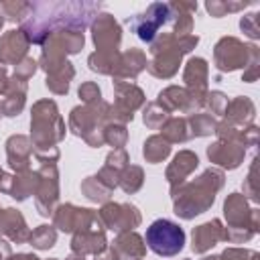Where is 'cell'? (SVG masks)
Segmentation results:
<instances>
[{
    "label": "cell",
    "instance_id": "1",
    "mask_svg": "<svg viewBox=\"0 0 260 260\" xmlns=\"http://www.w3.org/2000/svg\"><path fill=\"white\" fill-rule=\"evenodd\" d=\"M100 14L95 2H30V12L20 30L30 43L43 45L55 30H81Z\"/></svg>",
    "mask_w": 260,
    "mask_h": 260
},
{
    "label": "cell",
    "instance_id": "2",
    "mask_svg": "<svg viewBox=\"0 0 260 260\" xmlns=\"http://www.w3.org/2000/svg\"><path fill=\"white\" fill-rule=\"evenodd\" d=\"M223 183L225 175L219 169H207L197 179L189 183L185 181L183 185L171 191L175 213L183 219H193L195 215L207 211L213 205L215 195L223 187Z\"/></svg>",
    "mask_w": 260,
    "mask_h": 260
},
{
    "label": "cell",
    "instance_id": "3",
    "mask_svg": "<svg viewBox=\"0 0 260 260\" xmlns=\"http://www.w3.org/2000/svg\"><path fill=\"white\" fill-rule=\"evenodd\" d=\"M65 136V122L59 116L53 100H39L30 112V142L41 162H55L59 158L57 142Z\"/></svg>",
    "mask_w": 260,
    "mask_h": 260
},
{
    "label": "cell",
    "instance_id": "4",
    "mask_svg": "<svg viewBox=\"0 0 260 260\" xmlns=\"http://www.w3.org/2000/svg\"><path fill=\"white\" fill-rule=\"evenodd\" d=\"M199 43L197 35H187V37H175L173 32H158L156 39L150 43V55L152 59L146 63V69L150 75L169 79L179 71L181 59L185 53L193 51Z\"/></svg>",
    "mask_w": 260,
    "mask_h": 260
},
{
    "label": "cell",
    "instance_id": "5",
    "mask_svg": "<svg viewBox=\"0 0 260 260\" xmlns=\"http://www.w3.org/2000/svg\"><path fill=\"white\" fill-rule=\"evenodd\" d=\"M225 215V242L246 244L260 232V211L250 207V201L242 193H230L223 201Z\"/></svg>",
    "mask_w": 260,
    "mask_h": 260
},
{
    "label": "cell",
    "instance_id": "6",
    "mask_svg": "<svg viewBox=\"0 0 260 260\" xmlns=\"http://www.w3.org/2000/svg\"><path fill=\"white\" fill-rule=\"evenodd\" d=\"M258 51L254 43H242L236 37H221L213 47V63L219 73L246 69L252 55Z\"/></svg>",
    "mask_w": 260,
    "mask_h": 260
},
{
    "label": "cell",
    "instance_id": "7",
    "mask_svg": "<svg viewBox=\"0 0 260 260\" xmlns=\"http://www.w3.org/2000/svg\"><path fill=\"white\" fill-rule=\"evenodd\" d=\"M146 244L158 256H177L185 246V232L171 219H156L146 230Z\"/></svg>",
    "mask_w": 260,
    "mask_h": 260
},
{
    "label": "cell",
    "instance_id": "8",
    "mask_svg": "<svg viewBox=\"0 0 260 260\" xmlns=\"http://www.w3.org/2000/svg\"><path fill=\"white\" fill-rule=\"evenodd\" d=\"M39 173V185L35 191L37 197V209L41 215L49 217L55 211V205L59 201V173L55 162H43Z\"/></svg>",
    "mask_w": 260,
    "mask_h": 260
},
{
    "label": "cell",
    "instance_id": "9",
    "mask_svg": "<svg viewBox=\"0 0 260 260\" xmlns=\"http://www.w3.org/2000/svg\"><path fill=\"white\" fill-rule=\"evenodd\" d=\"M100 221L104 228L116 232V234H124V232H132L134 228L140 225V211L130 205V203H106L100 211Z\"/></svg>",
    "mask_w": 260,
    "mask_h": 260
},
{
    "label": "cell",
    "instance_id": "10",
    "mask_svg": "<svg viewBox=\"0 0 260 260\" xmlns=\"http://www.w3.org/2000/svg\"><path fill=\"white\" fill-rule=\"evenodd\" d=\"M167 20H169V6L162 4V2H152L144 12L132 16V18L128 20V24H130V28L138 35L140 41H144V43L150 45V43L156 39L158 28H160Z\"/></svg>",
    "mask_w": 260,
    "mask_h": 260
},
{
    "label": "cell",
    "instance_id": "11",
    "mask_svg": "<svg viewBox=\"0 0 260 260\" xmlns=\"http://www.w3.org/2000/svg\"><path fill=\"white\" fill-rule=\"evenodd\" d=\"M91 39L98 47V51H118L122 41V28L116 22V18L108 12H102L91 22Z\"/></svg>",
    "mask_w": 260,
    "mask_h": 260
},
{
    "label": "cell",
    "instance_id": "12",
    "mask_svg": "<svg viewBox=\"0 0 260 260\" xmlns=\"http://www.w3.org/2000/svg\"><path fill=\"white\" fill-rule=\"evenodd\" d=\"M207 79H209V65L203 57H191L185 65L183 71V81H185V89L199 102L205 106V95H207Z\"/></svg>",
    "mask_w": 260,
    "mask_h": 260
},
{
    "label": "cell",
    "instance_id": "13",
    "mask_svg": "<svg viewBox=\"0 0 260 260\" xmlns=\"http://www.w3.org/2000/svg\"><path fill=\"white\" fill-rule=\"evenodd\" d=\"M207 156L211 162H215L228 171H234L244 162L246 148L236 140H219L217 138L211 146H207Z\"/></svg>",
    "mask_w": 260,
    "mask_h": 260
},
{
    "label": "cell",
    "instance_id": "14",
    "mask_svg": "<svg viewBox=\"0 0 260 260\" xmlns=\"http://www.w3.org/2000/svg\"><path fill=\"white\" fill-rule=\"evenodd\" d=\"M37 185H39V173L30 169L16 175H2L0 179V191L8 193L16 201H24L30 195H35Z\"/></svg>",
    "mask_w": 260,
    "mask_h": 260
},
{
    "label": "cell",
    "instance_id": "15",
    "mask_svg": "<svg viewBox=\"0 0 260 260\" xmlns=\"http://www.w3.org/2000/svg\"><path fill=\"white\" fill-rule=\"evenodd\" d=\"M106 246H108V242H106L102 223H95V225H89L85 230L73 232V240H71L73 254H79V256L93 254V256H98Z\"/></svg>",
    "mask_w": 260,
    "mask_h": 260
},
{
    "label": "cell",
    "instance_id": "16",
    "mask_svg": "<svg viewBox=\"0 0 260 260\" xmlns=\"http://www.w3.org/2000/svg\"><path fill=\"white\" fill-rule=\"evenodd\" d=\"M30 41L26 39V35L16 28V30H8L0 37V63L4 65H18L28 51Z\"/></svg>",
    "mask_w": 260,
    "mask_h": 260
},
{
    "label": "cell",
    "instance_id": "17",
    "mask_svg": "<svg viewBox=\"0 0 260 260\" xmlns=\"http://www.w3.org/2000/svg\"><path fill=\"white\" fill-rule=\"evenodd\" d=\"M256 118V106L248 95H238L232 102H228L225 110H223V122L225 126L232 128H246L250 124H254Z\"/></svg>",
    "mask_w": 260,
    "mask_h": 260
},
{
    "label": "cell",
    "instance_id": "18",
    "mask_svg": "<svg viewBox=\"0 0 260 260\" xmlns=\"http://www.w3.org/2000/svg\"><path fill=\"white\" fill-rule=\"evenodd\" d=\"M219 242H225V228L219 219H211V221H205V223L193 228L191 250L195 254H205Z\"/></svg>",
    "mask_w": 260,
    "mask_h": 260
},
{
    "label": "cell",
    "instance_id": "19",
    "mask_svg": "<svg viewBox=\"0 0 260 260\" xmlns=\"http://www.w3.org/2000/svg\"><path fill=\"white\" fill-rule=\"evenodd\" d=\"M169 20L175 37H187L193 30V12L197 10V2H171Z\"/></svg>",
    "mask_w": 260,
    "mask_h": 260
},
{
    "label": "cell",
    "instance_id": "20",
    "mask_svg": "<svg viewBox=\"0 0 260 260\" xmlns=\"http://www.w3.org/2000/svg\"><path fill=\"white\" fill-rule=\"evenodd\" d=\"M30 152H32L30 138H26L22 134H14L6 140V156H8V165L12 171H16V173L28 171Z\"/></svg>",
    "mask_w": 260,
    "mask_h": 260
},
{
    "label": "cell",
    "instance_id": "21",
    "mask_svg": "<svg viewBox=\"0 0 260 260\" xmlns=\"http://www.w3.org/2000/svg\"><path fill=\"white\" fill-rule=\"evenodd\" d=\"M197 165H199V158L191 150H181L179 154H175L173 162L167 169V181L171 185V191L177 189L179 185H183L187 181V177L197 169Z\"/></svg>",
    "mask_w": 260,
    "mask_h": 260
},
{
    "label": "cell",
    "instance_id": "22",
    "mask_svg": "<svg viewBox=\"0 0 260 260\" xmlns=\"http://www.w3.org/2000/svg\"><path fill=\"white\" fill-rule=\"evenodd\" d=\"M0 236H6L14 244H24L30 238L26 221L20 211L16 209H2L0 211Z\"/></svg>",
    "mask_w": 260,
    "mask_h": 260
},
{
    "label": "cell",
    "instance_id": "23",
    "mask_svg": "<svg viewBox=\"0 0 260 260\" xmlns=\"http://www.w3.org/2000/svg\"><path fill=\"white\" fill-rule=\"evenodd\" d=\"M24 98H26V81L10 77L8 87L4 91V100H2V114L8 118L18 116L24 108Z\"/></svg>",
    "mask_w": 260,
    "mask_h": 260
},
{
    "label": "cell",
    "instance_id": "24",
    "mask_svg": "<svg viewBox=\"0 0 260 260\" xmlns=\"http://www.w3.org/2000/svg\"><path fill=\"white\" fill-rule=\"evenodd\" d=\"M144 240L136 234V232H124V234H118V238L114 240V250L118 252L120 260H136V258H142L146 254V246L142 244Z\"/></svg>",
    "mask_w": 260,
    "mask_h": 260
},
{
    "label": "cell",
    "instance_id": "25",
    "mask_svg": "<svg viewBox=\"0 0 260 260\" xmlns=\"http://www.w3.org/2000/svg\"><path fill=\"white\" fill-rule=\"evenodd\" d=\"M142 69H146V55L132 47L126 53H120V65L114 79H134Z\"/></svg>",
    "mask_w": 260,
    "mask_h": 260
},
{
    "label": "cell",
    "instance_id": "26",
    "mask_svg": "<svg viewBox=\"0 0 260 260\" xmlns=\"http://www.w3.org/2000/svg\"><path fill=\"white\" fill-rule=\"evenodd\" d=\"M87 65L91 71H98L102 75H116L118 65H120V51H95L89 55Z\"/></svg>",
    "mask_w": 260,
    "mask_h": 260
},
{
    "label": "cell",
    "instance_id": "27",
    "mask_svg": "<svg viewBox=\"0 0 260 260\" xmlns=\"http://www.w3.org/2000/svg\"><path fill=\"white\" fill-rule=\"evenodd\" d=\"M162 138L173 144V142H187L191 138V132H189V124H187V118H169L162 126Z\"/></svg>",
    "mask_w": 260,
    "mask_h": 260
},
{
    "label": "cell",
    "instance_id": "28",
    "mask_svg": "<svg viewBox=\"0 0 260 260\" xmlns=\"http://www.w3.org/2000/svg\"><path fill=\"white\" fill-rule=\"evenodd\" d=\"M169 154H171V144H169L162 136L154 134V136L146 138V142H144V146H142V156L146 158V162L156 165V162L165 160Z\"/></svg>",
    "mask_w": 260,
    "mask_h": 260
},
{
    "label": "cell",
    "instance_id": "29",
    "mask_svg": "<svg viewBox=\"0 0 260 260\" xmlns=\"http://www.w3.org/2000/svg\"><path fill=\"white\" fill-rule=\"evenodd\" d=\"M73 75H75V69H73L71 63H67V65L61 67L59 71L47 75L45 85H47L49 91H53V93H57V95H63V93L69 91V81L73 79Z\"/></svg>",
    "mask_w": 260,
    "mask_h": 260
},
{
    "label": "cell",
    "instance_id": "30",
    "mask_svg": "<svg viewBox=\"0 0 260 260\" xmlns=\"http://www.w3.org/2000/svg\"><path fill=\"white\" fill-rule=\"evenodd\" d=\"M187 124H189L191 138L193 136H209L217 128V120L211 114H205V112H193V114H189Z\"/></svg>",
    "mask_w": 260,
    "mask_h": 260
},
{
    "label": "cell",
    "instance_id": "31",
    "mask_svg": "<svg viewBox=\"0 0 260 260\" xmlns=\"http://www.w3.org/2000/svg\"><path fill=\"white\" fill-rule=\"evenodd\" d=\"M142 183H144V173H142V169L136 167V165H128V167L120 173L118 185H120L126 193H136V191L142 187Z\"/></svg>",
    "mask_w": 260,
    "mask_h": 260
},
{
    "label": "cell",
    "instance_id": "32",
    "mask_svg": "<svg viewBox=\"0 0 260 260\" xmlns=\"http://www.w3.org/2000/svg\"><path fill=\"white\" fill-rule=\"evenodd\" d=\"M81 191H83V195H85L89 201H95V203H106V201L110 199V193H112L102 181L95 179V175H93V177H87V179L81 183Z\"/></svg>",
    "mask_w": 260,
    "mask_h": 260
},
{
    "label": "cell",
    "instance_id": "33",
    "mask_svg": "<svg viewBox=\"0 0 260 260\" xmlns=\"http://www.w3.org/2000/svg\"><path fill=\"white\" fill-rule=\"evenodd\" d=\"M57 242V232L53 225H39L35 232H30L28 244L37 250H49Z\"/></svg>",
    "mask_w": 260,
    "mask_h": 260
},
{
    "label": "cell",
    "instance_id": "34",
    "mask_svg": "<svg viewBox=\"0 0 260 260\" xmlns=\"http://www.w3.org/2000/svg\"><path fill=\"white\" fill-rule=\"evenodd\" d=\"M252 2L250 0H246V2H225V0H209V2H205V10L213 16V18H221V16H225V14H230V12H238V10H244L246 6H250Z\"/></svg>",
    "mask_w": 260,
    "mask_h": 260
},
{
    "label": "cell",
    "instance_id": "35",
    "mask_svg": "<svg viewBox=\"0 0 260 260\" xmlns=\"http://www.w3.org/2000/svg\"><path fill=\"white\" fill-rule=\"evenodd\" d=\"M142 118H144V124H146L148 128L156 130V128H160L171 116H169V112H167L165 108H160L156 102H150V104H146Z\"/></svg>",
    "mask_w": 260,
    "mask_h": 260
},
{
    "label": "cell",
    "instance_id": "36",
    "mask_svg": "<svg viewBox=\"0 0 260 260\" xmlns=\"http://www.w3.org/2000/svg\"><path fill=\"white\" fill-rule=\"evenodd\" d=\"M2 12L10 22H24L30 12V2H2Z\"/></svg>",
    "mask_w": 260,
    "mask_h": 260
},
{
    "label": "cell",
    "instance_id": "37",
    "mask_svg": "<svg viewBox=\"0 0 260 260\" xmlns=\"http://www.w3.org/2000/svg\"><path fill=\"white\" fill-rule=\"evenodd\" d=\"M128 140V132H126V126L124 124H106L104 128V142L112 144L114 150L116 148H122Z\"/></svg>",
    "mask_w": 260,
    "mask_h": 260
},
{
    "label": "cell",
    "instance_id": "38",
    "mask_svg": "<svg viewBox=\"0 0 260 260\" xmlns=\"http://www.w3.org/2000/svg\"><path fill=\"white\" fill-rule=\"evenodd\" d=\"M228 106V95L223 91H207L205 95V108L209 110V114L215 116H223V110Z\"/></svg>",
    "mask_w": 260,
    "mask_h": 260
},
{
    "label": "cell",
    "instance_id": "39",
    "mask_svg": "<svg viewBox=\"0 0 260 260\" xmlns=\"http://www.w3.org/2000/svg\"><path fill=\"white\" fill-rule=\"evenodd\" d=\"M244 197L252 203H258V179H256V158L250 165V171L244 179Z\"/></svg>",
    "mask_w": 260,
    "mask_h": 260
},
{
    "label": "cell",
    "instance_id": "40",
    "mask_svg": "<svg viewBox=\"0 0 260 260\" xmlns=\"http://www.w3.org/2000/svg\"><path fill=\"white\" fill-rule=\"evenodd\" d=\"M258 12H250V14H244L242 18H240V28H242V32L248 37V39H252V41H256V39H260V24H258Z\"/></svg>",
    "mask_w": 260,
    "mask_h": 260
},
{
    "label": "cell",
    "instance_id": "41",
    "mask_svg": "<svg viewBox=\"0 0 260 260\" xmlns=\"http://www.w3.org/2000/svg\"><path fill=\"white\" fill-rule=\"evenodd\" d=\"M217 260H260V254L256 250H248V248H225Z\"/></svg>",
    "mask_w": 260,
    "mask_h": 260
},
{
    "label": "cell",
    "instance_id": "42",
    "mask_svg": "<svg viewBox=\"0 0 260 260\" xmlns=\"http://www.w3.org/2000/svg\"><path fill=\"white\" fill-rule=\"evenodd\" d=\"M77 93H79V98L83 100L85 106H95V104L102 102V91H100L98 83H93V81H85V83H81Z\"/></svg>",
    "mask_w": 260,
    "mask_h": 260
},
{
    "label": "cell",
    "instance_id": "43",
    "mask_svg": "<svg viewBox=\"0 0 260 260\" xmlns=\"http://www.w3.org/2000/svg\"><path fill=\"white\" fill-rule=\"evenodd\" d=\"M258 73H260V49L252 55L250 63L246 65V69H244V73H242V81H246V83H254V81L258 79Z\"/></svg>",
    "mask_w": 260,
    "mask_h": 260
},
{
    "label": "cell",
    "instance_id": "44",
    "mask_svg": "<svg viewBox=\"0 0 260 260\" xmlns=\"http://www.w3.org/2000/svg\"><path fill=\"white\" fill-rule=\"evenodd\" d=\"M37 65H39V63H37L32 57H24V59L16 65V69H14V77L26 81V79L32 77V73L37 71Z\"/></svg>",
    "mask_w": 260,
    "mask_h": 260
},
{
    "label": "cell",
    "instance_id": "45",
    "mask_svg": "<svg viewBox=\"0 0 260 260\" xmlns=\"http://www.w3.org/2000/svg\"><path fill=\"white\" fill-rule=\"evenodd\" d=\"M95 260H120V256H118V252H116L112 246H106V248L95 256Z\"/></svg>",
    "mask_w": 260,
    "mask_h": 260
},
{
    "label": "cell",
    "instance_id": "46",
    "mask_svg": "<svg viewBox=\"0 0 260 260\" xmlns=\"http://www.w3.org/2000/svg\"><path fill=\"white\" fill-rule=\"evenodd\" d=\"M8 81H10V77H8L6 65H4V63H0V93H4V91H6V87H8Z\"/></svg>",
    "mask_w": 260,
    "mask_h": 260
},
{
    "label": "cell",
    "instance_id": "47",
    "mask_svg": "<svg viewBox=\"0 0 260 260\" xmlns=\"http://www.w3.org/2000/svg\"><path fill=\"white\" fill-rule=\"evenodd\" d=\"M10 254H12V250H10V244H8L6 240H2V238H0V260H6Z\"/></svg>",
    "mask_w": 260,
    "mask_h": 260
},
{
    "label": "cell",
    "instance_id": "48",
    "mask_svg": "<svg viewBox=\"0 0 260 260\" xmlns=\"http://www.w3.org/2000/svg\"><path fill=\"white\" fill-rule=\"evenodd\" d=\"M6 260H41L35 254H10Z\"/></svg>",
    "mask_w": 260,
    "mask_h": 260
},
{
    "label": "cell",
    "instance_id": "49",
    "mask_svg": "<svg viewBox=\"0 0 260 260\" xmlns=\"http://www.w3.org/2000/svg\"><path fill=\"white\" fill-rule=\"evenodd\" d=\"M65 260H85L83 256H79V254H71L69 258H65Z\"/></svg>",
    "mask_w": 260,
    "mask_h": 260
},
{
    "label": "cell",
    "instance_id": "50",
    "mask_svg": "<svg viewBox=\"0 0 260 260\" xmlns=\"http://www.w3.org/2000/svg\"><path fill=\"white\" fill-rule=\"evenodd\" d=\"M201 260H217V256H205V258H201Z\"/></svg>",
    "mask_w": 260,
    "mask_h": 260
},
{
    "label": "cell",
    "instance_id": "51",
    "mask_svg": "<svg viewBox=\"0 0 260 260\" xmlns=\"http://www.w3.org/2000/svg\"><path fill=\"white\" fill-rule=\"evenodd\" d=\"M2 24H4V18H2V14H0V28H2Z\"/></svg>",
    "mask_w": 260,
    "mask_h": 260
},
{
    "label": "cell",
    "instance_id": "52",
    "mask_svg": "<svg viewBox=\"0 0 260 260\" xmlns=\"http://www.w3.org/2000/svg\"><path fill=\"white\" fill-rule=\"evenodd\" d=\"M2 175H4V173H2V169H0V179H2Z\"/></svg>",
    "mask_w": 260,
    "mask_h": 260
},
{
    "label": "cell",
    "instance_id": "53",
    "mask_svg": "<svg viewBox=\"0 0 260 260\" xmlns=\"http://www.w3.org/2000/svg\"><path fill=\"white\" fill-rule=\"evenodd\" d=\"M49 260H57V258H49Z\"/></svg>",
    "mask_w": 260,
    "mask_h": 260
}]
</instances>
